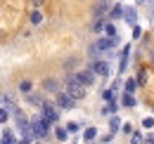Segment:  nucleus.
<instances>
[{
  "instance_id": "25",
  "label": "nucleus",
  "mask_w": 154,
  "mask_h": 144,
  "mask_svg": "<svg viewBox=\"0 0 154 144\" xmlns=\"http://www.w3.org/2000/svg\"><path fill=\"white\" fill-rule=\"evenodd\" d=\"M10 116H12V113H10V111H7V109H2V106H0V125H5V123H7V118H10Z\"/></svg>"
},
{
  "instance_id": "27",
  "label": "nucleus",
  "mask_w": 154,
  "mask_h": 144,
  "mask_svg": "<svg viewBox=\"0 0 154 144\" xmlns=\"http://www.w3.org/2000/svg\"><path fill=\"white\" fill-rule=\"evenodd\" d=\"M121 132H123V135H133V125H131V123H123V125H121Z\"/></svg>"
},
{
  "instance_id": "35",
  "label": "nucleus",
  "mask_w": 154,
  "mask_h": 144,
  "mask_svg": "<svg viewBox=\"0 0 154 144\" xmlns=\"http://www.w3.org/2000/svg\"><path fill=\"white\" fill-rule=\"evenodd\" d=\"M149 137H152V140H154V132H149Z\"/></svg>"
},
{
  "instance_id": "36",
  "label": "nucleus",
  "mask_w": 154,
  "mask_h": 144,
  "mask_svg": "<svg viewBox=\"0 0 154 144\" xmlns=\"http://www.w3.org/2000/svg\"><path fill=\"white\" fill-rule=\"evenodd\" d=\"M137 2H147V0H137Z\"/></svg>"
},
{
  "instance_id": "12",
  "label": "nucleus",
  "mask_w": 154,
  "mask_h": 144,
  "mask_svg": "<svg viewBox=\"0 0 154 144\" xmlns=\"http://www.w3.org/2000/svg\"><path fill=\"white\" fill-rule=\"evenodd\" d=\"M121 106H126V109H133L135 104H137V99L133 97V92H123V97H121V102H119Z\"/></svg>"
},
{
  "instance_id": "14",
  "label": "nucleus",
  "mask_w": 154,
  "mask_h": 144,
  "mask_svg": "<svg viewBox=\"0 0 154 144\" xmlns=\"http://www.w3.org/2000/svg\"><path fill=\"white\" fill-rule=\"evenodd\" d=\"M102 102H116V92L112 88H102Z\"/></svg>"
},
{
  "instance_id": "32",
  "label": "nucleus",
  "mask_w": 154,
  "mask_h": 144,
  "mask_svg": "<svg viewBox=\"0 0 154 144\" xmlns=\"http://www.w3.org/2000/svg\"><path fill=\"white\" fill-rule=\"evenodd\" d=\"M33 142V140H26V137H24V140H19V144H31Z\"/></svg>"
},
{
  "instance_id": "28",
  "label": "nucleus",
  "mask_w": 154,
  "mask_h": 144,
  "mask_svg": "<svg viewBox=\"0 0 154 144\" xmlns=\"http://www.w3.org/2000/svg\"><path fill=\"white\" fill-rule=\"evenodd\" d=\"M123 85H126V83H123V80L119 78V80H114V83H112V90H114V92H119L121 88H123Z\"/></svg>"
},
{
  "instance_id": "24",
  "label": "nucleus",
  "mask_w": 154,
  "mask_h": 144,
  "mask_svg": "<svg viewBox=\"0 0 154 144\" xmlns=\"http://www.w3.org/2000/svg\"><path fill=\"white\" fill-rule=\"evenodd\" d=\"M104 24H107L104 19H97L95 24H93V31H95V33H102V31H104Z\"/></svg>"
},
{
  "instance_id": "26",
  "label": "nucleus",
  "mask_w": 154,
  "mask_h": 144,
  "mask_svg": "<svg viewBox=\"0 0 154 144\" xmlns=\"http://www.w3.org/2000/svg\"><path fill=\"white\" fill-rule=\"evenodd\" d=\"M142 142H145L142 132H133V135H131V144H142Z\"/></svg>"
},
{
  "instance_id": "7",
  "label": "nucleus",
  "mask_w": 154,
  "mask_h": 144,
  "mask_svg": "<svg viewBox=\"0 0 154 144\" xmlns=\"http://www.w3.org/2000/svg\"><path fill=\"white\" fill-rule=\"evenodd\" d=\"M90 66H93V71H95L97 76H102V78H109V76H112V66H109L107 59H97V62H93Z\"/></svg>"
},
{
  "instance_id": "9",
  "label": "nucleus",
  "mask_w": 154,
  "mask_h": 144,
  "mask_svg": "<svg viewBox=\"0 0 154 144\" xmlns=\"http://www.w3.org/2000/svg\"><path fill=\"white\" fill-rule=\"evenodd\" d=\"M40 88H43V92H45V94H48V92H50V94L62 92V90H59V80H55V78H45V80L40 83Z\"/></svg>"
},
{
  "instance_id": "11",
  "label": "nucleus",
  "mask_w": 154,
  "mask_h": 144,
  "mask_svg": "<svg viewBox=\"0 0 154 144\" xmlns=\"http://www.w3.org/2000/svg\"><path fill=\"white\" fill-rule=\"evenodd\" d=\"M128 54H131V47H128V45H123V50H121V57H119V73H121V76H123L126 66H128Z\"/></svg>"
},
{
  "instance_id": "15",
  "label": "nucleus",
  "mask_w": 154,
  "mask_h": 144,
  "mask_svg": "<svg viewBox=\"0 0 154 144\" xmlns=\"http://www.w3.org/2000/svg\"><path fill=\"white\" fill-rule=\"evenodd\" d=\"M19 92H21V94H29V92H33V83H31L29 78H24V80L19 83Z\"/></svg>"
},
{
  "instance_id": "31",
  "label": "nucleus",
  "mask_w": 154,
  "mask_h": 144,
  "mask_svg": "<svg viewBox=\"0 0 154 144\" xmlns=\"http://www.w3.org/2000/svg\"><path fill=\"white\" fill-rule=\"evenodd\" d=\"M140 36H142V28L135 24V26H133V38H140Z\"/></svg>"
},
{
  "instance_id": "21",
  "label": "nucleus",
  "mask_w": 154,
  "mask_h": 144,
  "mask_svg": "<svg viewBox=\"0 0 154 144\" xmlns=\"http://www.w3.org/2000/svg\"><path fill=\"white\" fill-rule=\"evenodd\" d=\"M123 88H126V92H135V90H137V80H133V78H128Z\"/></svg>"
},
{
  "instance_id": "16",
  "label": "nucleus",
  "mask_w": 154,
  "mask_h": 144,
  "mask_svg": "<svg viewBox=\"0 0 154 144\" xmlns=\"http://www.w3.org/2000/svg\"><path fill=\"white\" fill-rule=\"evenodd\" d=\"M52 132H55V137H57L59 142H66V137H69V135H71V132H69V130H66V128H55V130H52Z\"/></svg>"
},
{
  "instance_id": "5",
  "label": "nucleus",
  "mask_w": 154,
  "mask_h": 144,
  "mask_svg": "<svg viewBox=\"0 0 154 144\" xmlns=\"http://www.w3.org/2000/svg\"><path fill=\"white\" fill-rule=\"evenodd\" d=\"M76 78H78V83L81 85H93L95 83V78H97V73L93 71V66H88V69H83V71H76Z\"/></svg>"
},
{
  "instance_id": "3",
  "label": "nucleus",
  "mask_w": 154,
  "mask_h": 144,
  "mask_svg": "<svg viewBox=\"0 0 154 144\" xmlns=\"http://www.w3.org/2000/svg\"><path fill=\"white\" fill-rule=\"evenodd\" d=\"M59 111H62V109H59L57 104L45 102V104H43V109H40V116H43V118H48L50 123H59V116H62Z\"/></svg>"
},
{
  "instance_id": "20",
  "label": "nucleus",
  "mask_w": 154,
  "mask_h": 144,
  "mask_svg": "<svg viewBox=\"0 0 154 144\" xmlns=\"http://www.w3.org/2000/svg\"><path fill=\"white\" fill-rule=\"evenodd\" d=\"M147 76H149V73L145 71V69H140V71H137V78H135L137 85H147Z\"/></svg>"
},
{
  "instance_id": "2",
  "label": "nucleus",
  "mask_w": 154,
  "mask_h": 144,
  "mask_svg": "<svg viewBox=\"0 0 154 144\" xmlns=\"http://www.w3.org/2000/svg\"><path fill=\"white\" fill-rule=\"evenodd\" d=\"M31 125H33V132H36V137H38V140H45V137L52 132V123H50L48 118H43L40 113L31 118Z\"/></svg>"
},
{
  "instance_id": "10",
  "label": "nucleus",
  "mask_w": 154,
  "mask_h": 144,
  "mask_svg": "<svg viewBox=\"0 0 154 144\" xmlns=\"http://www.w3.org/2000/svg\"><path fill=\"white\" fill-rule=\"evenodd\" d=\"M123 21H126L128 26H135V24H137V12H135V7L123 5Z\"/></svg>"
},
{
  "instance_id": "23",
  "label": "nucleus",
  "mask_w": 154,
  "mask_h": 144,
  "mask_svg": "<svg viewBox=\"0 0 154 144\" xmlns=\"http://www.w3.org/2000/svg\"><path fill=\"white\" fill-rule=\"evenodd\" d=\"M104 36H116V26L112 24V21L104 24Z\"/></svg>"
},
{
  "instance_id": "1",
  "label": "nucleus",
  "mask_w": 154,
  "mask_h": 144,
  "mask_svg": "<svg viewBox=\"0 0 154 144\" xmlns=\"http://www.w3.org/2000/svg\"><path fill=\"white\" fill-rule=\"evenodd\" d=\"M64 90L69 92L74 99H85V85H81L78 83V78H76V73H69L66 78H64Z\"/></svg>"
},
{
  "instance_id": "19",
  "label": "nucleus",
  "mask_w": 154,
  "mask_h": 144,
  "mask_svg": "<svg viewBox=\"0 0 154 144\" xmlns=\"http://www.w3.org/2000/svg\"><path fill=\"white\" fill-rule=\"evenodd\" d=\"M97 137V128H85V132H83V140L85 142H93Z\"/></svg>"
},
{
  "instance_id": "4",
  "label": "nucleus",
  "mask_w": 154,
  "mask_h": 144,
  "mask_svg": "<svg viewBox=\"0 0 154 144\" xmlns=\"http://www.w3.org/2000/svg\"><path fill=\"white\" fill-rule=\"evenodd\" d=\"M109 12H112V0H97L95 2V10H93L95 19H107Z\"/></svg>"
},
{
  "instance_id": "37",
  "label": "nucleus",
  "mask_w": 154,
  "mask_h": 144,
  "mask_svg": "<svg viewBox=\"0 0 154 144\" xmlns=\"http://www.w3.org/2000/svg\"><path fill=\"white\" fill-rule=\"evenodd\" d=\"M152 62H154V54H152Z\"/></svg>"
},
{
  "instance_id": "33",
  "label": "nucleus",
  "mask_w": 154,
  "mask_h": 144,
  "mask_svg": "<svg viewBox=\"0 0 154 144\" xmlns=\"http://www.w3.org/2000/svg\"><path fill=\"white\" fill-rule=\"evenodd\" d=\"M142 144H154V140H152V137H149V140H145V142H142Z\"/></svg>"
},
{
  "instance_id": "18",
  "label": "nucleus",
  "mask_w": 154,
  "mask_h": 144,
  "mask_svg": "<svg viewBox=\"0 0 154 144\" xmlns=\"http://www.w3.org/2000/svg\"><path fill=\"white\" fill-rule=\"evenodd\" d=\"M109 128H112V132H119L121 130V118L119 116H109Z\"/></svg>"
},
{
  "instance_id": "29",
  "label": "nucleus",
  "mask_w": 154,
  "mask_h": 144,
  "mask_svg": "<svg viewBox=\"0 0 154 144\" xmlns=\"http://www.w3.org/2000/svg\"><path fill=\"white\" fill-rule=\"evenodd\" d=\"M142 128H147V130H149V128H154V118H152V116H147V118L142 121Z\"/></svg>"
},
{
  "instance_id": "34",
  "label": "nucleus",
  "mask_w": 154,
  "mask_h": 144,
  "mask_svg": "<svg viewBox=\"0 0 154 144\" xmlns=\"http://www.w3.org/2000/svg\"><path fill=\"white\" fill-rule=\"evenodd\" d=\"M40 2H43V0H33V5H40Z\"/></svg>"
},
{
  "instance_id": "17",
  "label": "nucleus",
  "mask_w": 154,
  "mask_h": 144,
  "mask_svg": "<svg viewBox=\"0 0 154 144\" xmlns=\"http://www.w3.org/2000/svg\"><path fill=\"white\" fill-rule=\"evenodd\" d=\"M121 17H123V5H114L107 19H121Z\"/></svg>"
},
{
  "instance_id": "8",
  "label": "nucleus",
  "mask_w": 154,
  "mask_h": 144,
  "mask_svg": "<svg viewBox=\"0 0 154 144\" xmlns=\"http://www.w3.org/2000/svg\"><path fill=\"white\" fill-rule=\"evenodd\" d=\"M26 99H29V104L36 109H43V104L48 102V97H45V92H29V94H24Z\"/></svg>"
},
{
  "instance_id": "30",
  "label": "nucleus",
  "mask_w": 154,
  "mask_h": 144,
  "mask_svg": "<svg viewBox=\"0 0 154 144\" xmlns=\"http://www.w3.org/2000/svg\"><path fill=\"white\" fill-rule=\"evenodd\" d=\"M66 130L74 135V132H78V130H81V125H78V123H66Z\"/></svg>"
},
{
  "instance_id": "13",
  "label": "nucleus",
  "mask_w": 154,
  "mask_h": 144,
  "mask_svg": "<svg viewBox=\"0 0 154 144\" xmlns=\"http://www.w3.org/2000/svg\"><path fill=\"white\" fill-rule=\"evenodd\" d=\"M0 144H19V142L14 140V132H12V130H5V132H2V140H0Z\"/></svg>"
},
{
  "instance_id": "6",
  "label": "nucleus",
  "mask_w": 154,
  "mask_h": 144,
  "mask_svg": "<svg viewBox=\"0 0 154 144\" xmlns=\"http://www.w3.org/2000/svg\"><path fill=\"white\" fill-rule=\"evenodd\" d=\"M55 99H57L55 104H57L59 109H74V106H76V99H74L66 90H64V92H57V94H55Z\"/></svg>"
},
{
  "instance_id": "22",
  "label": "nucleus",
  "mask_w": 154,
  "mask_h": 144,
  "mask_svg": "<svg viewBox=\"0 0 154 144\" xmlns=\"http://www.w3.org/2000/svg\"><path fill=\"white\" fill-rule=\"evenodd\" d=\"M31 24H33V26H38V24H43V14H40L38 10H36V12H31Z\"/></svg>"
}]
</instances>
